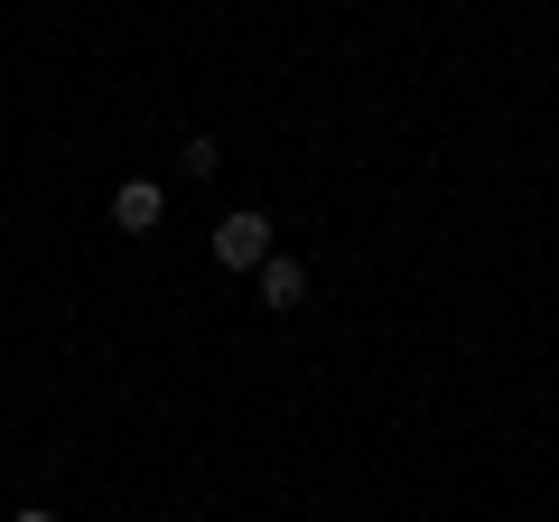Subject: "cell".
Masks as SVG:
<instances>
[{
    "instance_id": "obj_2",
    "label": "cell",
    "mask_w": 559,
    "mask_h": 522,
    "mask_svg": "<svg viewBox=\"0 0 559 522\" xmlns=\"http://www.w3.org/2000/svg\"><path fill=\"white\" fill-rule=\"evenodd\" d=\"M159 215H168V187L159 178H121L112 187V224H121V234H159Z\"/></svg>"
},
{
    "instance_id": "obj_5",
    "label": "cell",
    "mask_w": 559,
    "mask_h": 522,
    "mask_svg": "<svg viewBox=\"0 0 559 522\" xmlns=\"http://www.w3.org/2000/svg\"><path fill=\"white\" fill-rule=\"evenodd\" d=\"M10 522H57V513H47V503H20V513H10Z\"/></svg>"
},
{
    "instance_id": "obj_3",
    "label": "cell",
    "mask_w": 559,
    "mask_h": 522,
    "mask_svg": "<svg viewBox=\"0 0 559 522\" xmlns=\"http://www.w3.org/2000/svg\"><path fill=\"white\" fill-rule=\"evenodd\" d=\"M252 289H261V308H299V299H308V261L271 252V261L252 271Z\"/></svg>"
},
{
    "instance_id": "obj_4",
    "label": "cell",
    "mask_w": 559,
    "mask_h": 522,
    "mask_svg": "<svg viewBox=\"0 0 559 522\" xmlns=\"http://www.w3.org/2000/svg\"><path fill=\"white\" fill-rule=\"evenodd\" d=\"M178 168H187V178H215V168H224V150H215V141H205V131H197V141L178 150Z\"/></svg>"
},
{
    "instance_id": "obj_1",
    "label": "cell",
    "mask_w": 559,
    "mask_h": 522,
    "mask_svg": "<svg viewBox=\"0 0 559 522\" xmlns=\"http://www.w3.org/2000/svg\"><path fill=\"white\" fill-rule=\"evenodd\" d=\"M215 261H224V271H261V261H271V215H252V205L224 215L215 224Z\"/></svg>"
}]
</instances>
